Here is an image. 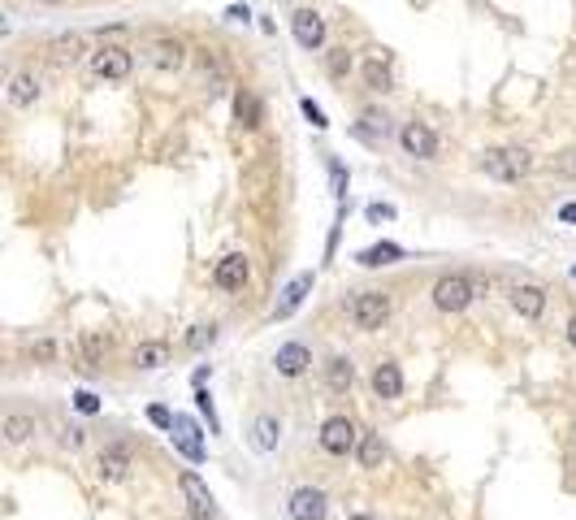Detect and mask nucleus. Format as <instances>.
<instances>
[{
	"label": "nucleus",
	"instance_id": "obj_11",
	"mask_svg": "<svg viewBox=\"0 0 576 520\" xmlns=\"http://www.w3.org/2000/svg\"><path fill=\"white\" fill-rule=\"evenodd\" d=\"M511 308H516L525 322H537V317L546 313V291L533 286V282H516V286H511Z\"/></svg>",
	"mask_w": 576,
	"mask_h": 520
},
{
	"label": "nucleus",
	"instance_id": "obj_37",
	"mask_svg": "<svg viewBox=\"0 0 576 520\" xmlns=\"http://www.w3.org/2000/svg\"><path fill=\"white\" fill-rule=\"evenodd\" d=\"M83 443H87V429H78V425H70V429L61 434V446H70V451H78Z\"/></svg>",
	"mask_w": 576,
	"mask_h": 520
},
{
	"label": "nucleus",
	"instance_id": "obj_3",
	"mask_svg": "<svg viewBox=\"0 0 576 520\" xmlns=\"http://www.w3.org/2000/svg\"><path fill=\"white\" fill-rule=\"evenodd\" d=\"M473 299H476V282L468 273H447V278L433 282V308L438 313H464Z\"/></svg>",
	"mask_w": 576,
	"mask_h": 520
},
{
	"label": "nucleus",
	"instance_id": "obj_28",
	"mask_svg": "<svg viewBox=\"0 0 576 520\" xmlns=\"http://www.w3.org/2000/svg\"><path fill=\"white\" fill-rule=\"evenodd\" d=\"M200 75H204L208 87H222V83H226V66H222V57H217L213 48L200 52Z\"/></svg>",
	"mask_w": 576,
	"mask_h": 520
},
{
	"label": "nucleus",
	"instance_id": "obj_22",
	"mask_svg": "<svg viewBox=\"0 0 576 520\" xmlns=\"http://www.w3.org/2000/svg\"><path fill=\"white\" fill-rule=\"evenodd\" d=\"M355 135H360V139H369V144H377V139H386V135H390V118H386V113H377V109H364V113H360V126H355Z\"/></svg>",
	"mask_w": 576,
	"mask_h": 520
},
{
	"label": "nucleus",
	"instance_id": "obj_33",
	"mask_svg": "<svg viewBox=\"0 0 576 520\" xmlns=\"http://www.w3.org/2000/svg\"><path fill=\"white\" fill-rule=\"evenodd\" d=\"M347 70H351V52H347V48L329 52V78H343Z\"/></svg>",
	"mask_w": 576,
	"mask_h": 520
},
{
	"label": "nucleus",
	"instance_id": "obj_27",
	"mask_svg": "<svg viewBox=\"0 0 576 520\" xmlns=\"http://www.w3.org/2000/svg\"><path fill=\"white\" fill-rule=\"evenodd\" d=\"M364 83H369V92H390V87H395V78H390V66H386L381 57H373V61L364 66Z\"/></svg>",
	"mask_w": 576,
	"mask_h": 520
},
{
	"label": "nucleus",
	"instance_id": "obj_13",
	"mask_svg": "<svg viewBox=\"0 0 576 520\" xmlns=\"http://www.w3.org/2000/svg\"><path fill=\"white\" fill-rule=\"evenodd\" d=\"M308 365H312V351L303 343H282L274 356V369L282 373V377H303L308 373Z\"/></svg>",
	"mask_w": 576,
	"mask_h": 520
},
{
	"label": "nucleus",
	"instance_id": "obj_18",
	"mask_svg": "<svg viewBox=\"0 0 576 520\" xmlns=\"http://www.w3.org/2000/svg\"><path fill=\"white\" fill-rule=\"evenodd\" d=\"M170 365V343H161V339H148V343L135 347V369L139 373H156Z\"/></svg>",
	"mask_w": 576,
	"mask_h": 520
},
{
	"label": "nucleus",
	"instance_id": "obj_14",
	"mask_svg": "<svg viewBox=\"0 0 576 520\" xmlns=\"http://www.w3.org/2000/svg\"><path fill=\"white\" fill-rule=\"evenodd\" d=\"M312 282H317V273H300V278H291V286L282 291V299H277V308H274V322H286V317L300 308L303 299H308V291H312Z\"/></svg>",
	"mask_w": 576,
	"mask_h": 520
},
{
	"label": "nucleus",
	"instance_id": "obj_2",
	"mask_svg": "<svg viewBox=\"0 0 576 520\" xmlns=\"http://www.w3.org/2000/svg\"><path fill=\"white\" fill-rule=\"evenodd\" d=\"M347 317L355 330L373 334V330H381V325L390 322V295H386V291H360V295L347 304Z\"/></svg>",
	"mask_w": 576,
	"mask_h": 520
},
{
	"label": "nucleus",
	"instance_id": "obj_30",
	"mask_svg": "<svg viewBox=\"0 0 576 520\" xmlns=\"http://www.w3.org/2000/svg\"><path fill=\"white\" fill-rule=\"evenodd\" d=\"M213 339H217V325H191L187 347H191V351H204V347H213Z\"/></svg>",
	"mask_w": 576,
	"mask_h": 520
},
{
	"label": "nucleus",
	"instance_id": "obj_12",
	"mask_svg": "<svg viewBox=\"0 0 576 520\" xmlns=\"http://www.w3.org/2000/svg\"><path fill=\"white\" fill-rule=\"evenodd\" d=\"M130 464H135V451H130V443H109L100 451V477H104V481H122L126 472H130Z\"/></svg>",
	"mask_w": 576,
	"mask_h": 520
},
{
	"label": "nucleus",
	"instance_id": "obj_9",
	"mask_svg": "<svg viewBox=\"0 0 576 520\" xmlns=\"http://www.w3.org/2000/svg\"><path fill=\"white\" fill-rule=\"evenodd\" d=\"M286 512H291V520H326L329 498H326V490H317V486H300V490L291 495V503H286Z\"/></svg>",
	"mask_w": 576,
	"mask_h": 520
},
{
	"label": "nucleus",
	"instance_id": "obj_6",
	"mask_svg": "<svg viewBox=\"0 0 576 520\" xmlns=\"http://www.w3.org/2000/svg\"><path fill=\"white\" fill-rule=\"evenodd\" d=\"M248 278H251L248 256H243V251H230V256L217 260V269H213V286L226 291V295H239V291L248 286Z\"/></svg>",
	"mask_w": 576,
	"mask_h": 520
},
{
	"label": "nucleus",
	"instance_id": "obj_10",
	"mask_svg": "<svg viewBox=\"0 0 576 520\" xmlns=\"http://www.w3.org/2000/svg\"><path fill=\"white\" fill-rule=\"evenodd\" d=\"M351 446H355V425H351V417H329V421L321 425V451L347 455Z\"/></svg>",
	"mask_w": 576,
	"mask_h": 520
},
{
	"label": "nucleus",
	"instance_id": "obj_39",
	"mask_svg": "<svg viewBox=\"0 0 576 520\" xmlns=\"http://www.w3.org/2000/svg\"><path fill=\"white\" fill-rule=\"evenodd\" d=\"M52 351H57V347H52L48 339H39V343L31 347V356H35V360H52Z\"/></svg>",
	"mask_w": 576,
	"mask_h": 520
},
{
	"label": "nucleus",
	"instance_id": "obj_21",
	"mask_svg": "<svg viewBox=\"0 0 576 520\" xmlns=\"http://www.w3.org/2000/svg\"><path fill=\"white\" fill-rule=\"evenodd\" d=\"M351 382H355V365H351V356H329L326 360V386L329 391H351Z\"/></svg>",
	"mask_w": 576,
	"mask_h": 520
},
{
	"label": "nucleus",
	"instance_id": "obj_43",
	"mask_svg": "<svg viewBox=\"0 0 576 520\" xmlns=\"http://www.w3.org/2000/svg\"><path fill=\"white\" fill-rule=\"evenodd\" d=\"M568 343L576 347V317H572V322H568Z\"/></svg>",
	"mask_w": 576,
	"mask_h": 520
},
{
	"label": "nucleus",
	"instance_id": "obj_15",
	"mask_svg": "<svg viewBox=\"0 0 576 520\" xmlns=\"http://www.w3.org/2000/svg\"><path fill=\"white\" fill-rule=\"evenodd\" d=\"M170 443L191 460V464H200L204 460V443H200V429H196V421H187V417H178L174 429H170Z\"/></svg>",
	"mask_w": 576,
	"mask_h": 520
},
{
	"label": "nucleus",
	"instance_id": "obj_25",
	"mask_svg": "<svg viewBox=\"0 0 576 520\" xmlns=\"http://www.w3.org/2000/svg\"><path fill=\"white\" fill-rule=\"evenodd\" d=\"M234 118H239V126H243V130H256V126H260V100L251 96L248 87L234 96Z\"/></svg>",
	"mask_w": 576,
	"mask_h": 520
},
{
	"label": "nucleus",
	"instance_id": "obj_32",
	"mask_svg": "<svg viewBox=\"0 0 576 520\" xmlns=\"http://www.w3.org/2000/svg\"><path fill=\"white\" fill-rule=\"evenodd\" d=\"M196 408H200L204 417H208V434H217V412H213V395H208L204 386H196Z\"/></svg>",
	"mask_w": 576,
	"mask_h": 520
},
{
	"label": "nucleus",
	"instance_id": "obj_17",
	"mask_svg": "<svg viewBox=\"0 0 576 520\" xmlns=\"http://www.w3.org/2000/svg\"><path fill=\"white\" fill-rule=\"evenodd\" d=\"M373 391L377 399H399L403 395V369L395 360H381L373 369Z\"/></svg>",
	"mask_w": 576,
	"mask_h": 520
},
{
	"label": "nucleus",
	"instance_id": "obj_41",
	"mask_svg": "<svg viewBox=\"0 0 576 520\" xmlns=\"http://www.w3.org/2000/svg\"><path fill=\"white\" fill-rule=\"evenodd\" d=\"M226 18H230V22H248L251 13H248V4H230V9H226Z\"/></svg>",
	"mask_w": 576,
	"mask_h": 520
},
{
	"label": "nucleus",
	"instance_id": "obj_4",
	"mask_svg": "<svg viewBox=\"0 0 576 520\" xmlns=\"http://www.w3.org/2000/svg\"><path fill=\"white\" fill-rule=\"evenodd\" d=\"M144 61L161 75H178L187 66V44L178 35H152V40H144Z\"/></svg>",
	"mask_w": 576,
	"mask_h": 520
},
{
	"label": "nucleus",
	"instance_id": "obj_16",
	"mask_svg": "<svg viewBox=\"0 0 576 520\" xmlns=\"http://www.w3.org/2000/svg\"><path fill=\"white\" fill-rule=\"evenodd\" d=\"M178 486H182V495H187V503H191V512H196V516L200 520L213 516V490L204 486L196 472H182V477H178Z\"/></svg>",
	"mask_w": 576,
	"mask_h": 520
},
{
	"label": "nucleus",
	"instance_id": "obj_36",
	"mask_svg": "<svg viewBox=\"0 0 576 520\" xmlns=\"http://www.w3.org/2000/svg\"><path fill=\"white\" fill-rule=\"evenodd\" d=\"M300 109H303V118H308V122L317 126V130H326V113H321V104H312V100H300Z\"/></svg>",
	"mask_w": 576,
	"mask_h": 520
},
{
	"label": "nucleus",
	"instance_id": "obj_20",
	"mask_svg": "<svg viewBox=\"0 0 576 520\" xmlns=\"http://www.w3.org/2000/svg\"><path fill=\"white\" fill-rule=\"evenodd\" d=\"M4 96H9V104H13V109H26V104H35V100H39V78L35 75H13L9 78V92H4Z\"/></svg>",
	"mask_w": 576,
	"mask_h": 520
},
{
	"label": "nucleus",
	"instance_id": "obj_38",
	"mask_svg": "<svg viewBox=\"0 0 576 520\" xmlns=\"http://www.w3.org/2000/svg\"><path fill=\"white\" fill-rule=\"evenodd\" d=\"M369 222H395V208L390 204H369Z\"/></svg>",
	"mask_w": 576,
	"mask_h": 520
},
{
	"label": "nucleus",
	"instance_id": "obj_40",
	"mask_svg": "<svg viewBox=\"0 0 576 520\" xmlns=\"http://www.w3.org/2000/svg\"><path fill=\"white\" fill-rule=\"evenodd\" d=\"M554 170H559V173H568V178H572V173H576V152H563Z\"/></svg>",
	"mask_w": 576,
	"mask_h": 520
},
{
	"label": "nucleus",
	"instance_id": "obj_23",
	"mask_svg": "<svg viewBox=\"0 0 576 520\" xmlns=\"http://www.w3.org/2000/svg\"><path fill=\"white\" fill-rule=\"evenodd\" d=\"M355 260H360L364 269H381V265H395V260H403V248H399V243H377V248H364Z\"/></svg>",
	"mask_w": 576,
	"mask_h": 520
},
{
	"label": "nucleus",
	"instance_id": "obj_42",
	"mask_svg": "<svg viewBox=\"0 0 576 520\" xmlns=\"http://www.w3.org/2000/svg\"><path fill=\"white\" fill-rule=\"evenodd\" d=\"M559 222H563V225L576 222V204H563V208H559Z\"/></svg>",
	"mask_w": 576,
	"mask_h": 520
},
{
	"label": "nucleus",
	"instance_id": "obj_19",
	"mask_svg": "<svg viewBox=\"0 0 576 520\" xmlns=\"http://www.w3.org/2000/svg\"><path fill=\"white\" fill-rule=\"evenodd\" d=\"M0 434H4V443H9V446H22L26 438L35 434V417H31V412H4Z\"/></svg>",
	"mask_w": 576,
	"mask_h": 520
},
{
	"label": "nucleus",
	"instance_id": "obj_26",
	"mask_svg": "<svg viewBox=\"0 0 576 520\" xmlns=\"http://www.w3.org/2000/svg\"><path fill=\"white\" fill-rule=\"evenodd\" d=\"M386 464V446L377 434H364L360 438V469H381Z\"/></svg>",
	"mask_w": 576,
	"mask_h": 520
},
{
	"label": "nucleus",
	"instance_id": "obj_35",
	"mask_svg": "<svg viewBox=\"0 0 576 520\" xmlns=\"http://www.w3.org/2000/svg\"><path fill=\"white\" fill-rule=\"evenodd\" d=\"M148 421L156 425V429H174L178 417H170V408H161V403H152L148 408Z\"/></svg>",
	"mask_w": 576,
	"mask_h": 520
},
{
	"label": "nucleus",
	"instance_id": "obj_31",
	"mask_svg": "<svg viewBox=\"0 0 576 520\" xmlns=\"http://www.w3.org/2000/svg\"><path fill=\"white\" fill-rule=\"evenodd\" d=\"M52 52H57V61H78V57H83V40H78V35H70V40H57V44H52Z\"/></svg>",
	"mask_w": 576,
	"mask_h": 520
},
{
	"label": "nucleus",
	"instance_id": "obj_8",
	"mask_svg": "<svg viewBox=\"0 0 576 520\" xmlns=\"http://www.w3.org/2000/svg\"><path fill=\"white\" fill-rule=\"evenodd\" d=\"M291 31H295V44L308 52L326 48V18L317 9H295L291 13Z\"/></svg>",
	"mask_w": 576,
	"mask_h": 520
},
{
	"label": "nucleus",
	"instance_id": "obj_5",
	"mask_svg": "<svg viewBox=\"0 0 576 520\" xmlns=\"http://www.w3.org/2000/svg\"><path fill=\"white\" fill-rule=\"evenodd\" d=\"M130 70H135V57L122 44H100V48L92 52V75L104 78V83H126Z\"/></svg>",
	"mask_w": 576,
	"mask_h": 520
},
{
	"label": "nucleus",
	"instance_id": "obj_24",
	"mask_svg": "<svg viewBox=\"0 0 576 520\" xmlns=\"http://www.w3.org/2000/svg\"><path fill=\"white\" fill-rule=\"evenodd\" d=\"M277 438H282L277 417H256V425H251V443H256V451H274Z\"/></svg>",
	"mask_w": 576,
	"mask_h": 520
},
{
	"label": "nucleus",
	"instance_id": "obj_29",
	"mask_svg": "<svg viewBox=\"0 0 576 520\" xmlns=\"http://www.w3.org/2000/svg\"><path fill=\"white\" fill-rule=\"evenodd\" d=\"M104 351H109V339H104L100 330H87V334H83V360H87V365H100Z\"/></svg>",
	"mask_w": 576,
	"mask_h": 520
},
{
	"label": "nucleus",
	"instance_id": "obj_44",
	"mask_svg": "<svg viewBox=\"0 0 576 520\" xmlns=\"http://www.w3.org/2000/svg\"><path fill=\"white\" fill-rule=\"evenodd\" d=\"M48 4H61V0H48Z\"/></svg>",
	"mask_w": 576,
	"mask_h": 520
},
{
	"label": "nucleus",
	"instance_id": "obj_34",
	"mask_svg": "<svg viewBox=\"0 0 576 520\" xmlns=\"http://www.w3.org/2000/svg\"><path fill=\"white\" fill-rule=\"evenodd\" d=\"M74 408L83 412V417H96V412H100V399L92 395V391H78V395H74Z\"/></svg>",
	"mask_w": 576,
	"mask_h": 520
},
{
	"label": "nucleus",
	"instance_id": "obj_1",
	"mask_svg": "<svg viewBox=\"0 0 576 520\" xmlns=\"http://www.w3.org/2000/svg\"><path fill=\"white\" fill-rule=\"evenodd\" d=\"M481 170L494 182H520L533 170V156L525 148H485L481 152Z\"/></svg>",
	"mask_w": 576,
	"mask_h": 520
},
{
	"label": "nucleus",
	"instance_id": "obj_7",
	"mask_svg": "<svg viewBox=\"0 0 576 520\" xmlns=\"http://www.w3.org/2000/svg\"><path fill=\"white\" fill-rule=\"evenodd\" d=\"M399 148L403 156H416V161H433L438 156V135L425 122H403L399 126Z\"/></svg>",
	"mask_w": 576,
	"mask_h": 520
}]
</instances>
